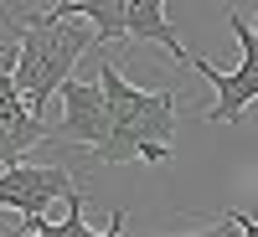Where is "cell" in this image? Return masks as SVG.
Listing matches in <instances>:
<instances>
[{"instance_id": "1", "label": "cell", "mask_w": 258, "mask_h": 237, "mask_svg": "<svg viewBox=\"0 0 258 237\" xmlns=\"http://www.w3.org/2000/svg\"><path fill=\"white\" fill-rule=\"evenodd\" d=\"M98 88L109 98V139L93 149L98 165H124V160H145V165H165L170 144H176V109L181 98L176 88H155L145 93L135 88L109 57H98Z\"/></svg>"}, {"instance_id": "2", "label": "cell", "mask_w": 258, "mask_h": 237, "mask_svg": "<svg viewBox=\"0 0 258 237\" xmlns=\"http://www.w3.org/2000/svg\"><path fill=\"white\" fill-rule=\"evenodd\" d=\"M98 47L93 26H83L73 16H57L52 6H26V36H21V62H16V93L21 103L41 119L47 98H62V88L73 83L78 57Z\"/></svg>"}, {"instance_id": "3", "label": "cell", "mask_w": 258, "mask_h": 237, "mask_svg": "<svg viewBox=\"0 0 258 237\" xmlns=\"http://www.w3.org/2000/svg\"><path fill=\"white\" fill-rule=\"evenodd\" d=\"M227 26H232V36H238V52H243L238 67H212L207 57H191V67L217 88V103L207 109L212 124H238L258 103V31H253V21L243 11H227Z\"/></svg>"}, {"instance_id": "4", "label": "cell", "mask_w": 258, "mask_h": 237, "mask_svg": "<svg viewBox=\"0 0 258 237\" xmlns=\"http://www.w3.org/2000/svg\"><path fill=\"white\" fill-rule=\"evenodd\" d=\"M73 196H83V186L73 181L68 165H31V160H21V165H11L6 176H0V206L21 211V222H31L52 201H73Z\"/></svg>"}, {"instance_id": "5", "label": "cell", "mask_w": 258, "mask_h": 237, "mask_svg": "<svg viewBox=\"0 0 258 237\" xmlns=\"http://www.w3.org/2000/svg\"><path fill=\"white\" fill-rule=\"evenodd\" d=\"M57 144H78V149H93L109 139V98H103L98 77H73L62 88V119L52 129Z\"/></svg>"}, {"instance_id": "6", "label": "cell", "mask_w": 258, "mask_h": 237, "mask_svg": "<svg viewBox=\"0 0 258 237\" xmlns=\"http://www.w3.org/2000/svg\"><path fill=\"white\" fill-rule=\"evenodd\" d=\"M124 41H150V47H165L176 62L191 67V52L181 47L176 26H170V11L160 0H129V26H124Z\"/></svg>"}, {"instance_id": "7", "label": "cell", "mask_w": 258, "mask_h": 237, "mask_svg": "<svg viewBox=\"0 0 258 237\" xmlns=\"http://www.w3.org/2000/svg\"><path fill=\"white\" fill-rule=\"evenodd\" d=\"M52 11H57V16L83 21V26H93L98 47L124 41V26H129V0H57Z\"/></svg>"}, {"instance_id": "8", "label": "cell", "mask_w": 258, "mask_h": 237, "mask_svg": "<svg viewBox=\"0 0 258 237\" xmlns=\"http://www.w3.org/2000/svg\"><path fill=\"white\" fill-rule=\"evenodd\" d=\"M21 232H26V237H103V232H93L88 222H83V196H73V201H68V217H62V222L31 217Z\"/></svg>"}, {"instance_id": "9", "label": "cell", "mask_w": 258, "mask_h": 237, "mask_svg": "<svg viewBox=\"0 0 258 237\" xmlns=\"http://www.w3.org/2000/svg\"><path fill=\"white\" fill-rule=\"evenodd\" d=\"M21 36H26V6H6L0 0V72H16Z\"/></svg>"}, {"instance_id": "10", "label": "cell", "mask_w": 258, "mask_h": 237, "mask_svg": "<svg viewBox=\"0 0 258 237\" xmlns=\"http://www.w3.org/2000/svg\"><path fill=\"white\" fill-rule=\"evenodd\" d=\"M181 237H238V222H232V211H227V217L207 222V227H197V232H181Z\"/></svg>"}, {"instance_id": "11", "label": "cell", "mask_w": 258, "mask_h": 237, "mask_svg": "<svg viewBox=\"0 0 258 237\" xmlns=\"http://www.w3.org/2000/svg\"><path fill=\"white\" fill-rule=\"evenodd\" d=\"M232 222H238V232H243V237H258V222L248 217V211H232Z\"/></svg>"}, {"instance_id": "12", "label": "cell", "mask_w": 258, "mask_h": 237, "mask_svg": "<svg viewBox=\"0 0 258 237\" xmlns=\"http://www.w3.org/2000/svg\"><path fill=\"white\" fill-rule=\"evenodd\" d=\"M103 237H124V211H114L109 227H103Z\"/></svg>"}, {"instance_id": "13", "label": "cell", "mask_w": 258, "mask_h": 237, "mask_svg": "<svg viewBox=\"0 0 258 237\" xmlns=\"http://www.w3.org/2000/svg\"><path fill=\"white\" fill-rule=\"evenodd\" d=\"M253 31H258V6H253Z\"/></svg>"}, {"instance_id": "14", "label": "cell", "mask_w": 258, "mask_h": 237, "mask_svg": "<svg viewBox=\"0 0 258 237\" xmlns=\"http://www.w3.org/2000/svg\"><path fill=\"white\" fill-rule=\"evenodd\" d=\"M0 176H6V165H0Z\"/></svg>"}]
</instances>
